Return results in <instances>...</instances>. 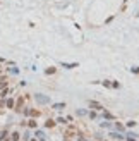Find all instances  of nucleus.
<instances>
[{
	"label": "nucleus",
	"instance_id": "24",
	"mask_svg": "<svg viewBox=\"0 0 139 141\" xmlns=\"http://www.w3.org/2000/svg\"><path fill=\"white\" fill-rule=\"evenodd\" d=\"M131 72H134V74H139V67H137V66L131 67Z\"/></svg>",
	"mask_w": 139,
	"mask_h": 141
},
{
	"label": "nucleus",
	"instance_id": "9",
	"mask_svg": "<svg viewBox=\"0 0 139 141\" xmlns=\"http://www.w3.org/2000/svg\"><path fill=\"white\" fill-rule=\"evenodd\" d=\"M52 108H53V110H64V108H65V103H62V102H58V103H53Z\"/></svg>",
	"mask_w": 139,
	"mask_h": 141
},
{
	"label": "nucleus",
	"instance_id": "15",
	"mask_svg": "<svg viewBox=\"0 0 139 141\" xmlns=\"http://www.w3.org/2000/svg\"><path fill=\"white\" fill-rule=\"evenodd\" d=\"M7 84H9V81L5 78H2L0 79V90H4V88H7Z\"/></svg>",
	"mask_w": 139,
	"mask_h": 141
},
{
	"label": "nucleus",
	"instance_id": "28",
	"mask_svg": "<svg viewBox=\"0 0 139 141\" xmlns=\"http://www.w3.org/2000/svg\"><path fill=\"white\" fill-rule=\"evenodd\" d=\"M125 141H136V138H132V136H127V138H125Z\"/></svg>",
	"mask_w": 139,
	"mask_h": 141
},
{
	"label": "nucleus",
	"instance_id": "8",
	"mask_svg": "<svg viewBox=\"0 0 139 141\" xmlns=\"http://www.w3.org/2000/svg\"><path fill=\"white\" fill-rule=\"evenodd\" d=\"M113 127L115 129H117V131H119V133H124V131H125V126H124V124H120V122H113Z\"/></svg>",
	"mask_w": 139,
	"mask_h": 141
},
{
	"label": "nucleus",
	"instance_id": "30",
	"mask_svg": "<svg viewBox=\"0 0 139 141\" xmlns=\"http://www.w3.org/2000/svg\"><path fill=\"white\" fill-rule=\"evenodd\" d=\"M0 72H2V66H0Z\"/></svg>",
	"mask_w": 139,
	"mask_h": 141
},
{
	"label": "nucleus",
	"instance_id": "26",
	"mask_svg": "<svg viewBox=\"0 0 139 141\" xmlns=\"http://www.w3.org/2000/svg\"><path fill=\"white\" fill-rule=\"evenodd\" d=\"M76 114H77V115H88V112H86V110H77V112H76Z\"/></svg>",
	"mask_w": 139,
	"mask_h": 141
},
{
	"label": "nucleus",
	"instance_id": "11",
	"mask_svg": "<svg viewBox=\"0 0 139 141\" xmlns=\"http://www.w3.org/2000/svg\"><path fill=\"white\" fill-rule=\"evenodd\" d=\"M79 64H76V62H72V64H67V62H62V67L64 69H74V67H77Z\"/></svg>",
	"mask_w": 139,
	"mask_h": 141
},
{
	"label": "nucleus",
	"instance_id": "10",
	"mask_svg": "<svg viewBox=\"0 0 139 141\" xmlns=\"http://www.w3.org/2000/svg\"><path fill=\"white\" fill-rule=\"evenodd\" d=\"M55 124H57V122H55L53 119H48V120L45 122V127H46V129H53V127H55Z\"/></svg>",
	"mask_w": 139,
	"mask_h": 141
},
{
	"label": "nucleus",
	"instance_id": "29",
	"mask_svg": "<svg viewBox=\"0 0 139 141\" xmlns=\"http://www.w3.org/2000/svg\"><path fill=\"white\" fill-rule=\"evenodd\" d=\"M29 141H38V139H36V138H31V139H29Z\"/></svg>",
	"mask_w": 139,
	"mask_h": 141
},
{
	"label": "nucleus",
	"instance_id": "23",
	"mask_svg": "<svg viewBox=\"0 0 139 141\" xmlns=\"http://www.w3.org/2000/svg\"><path fill=\"white\" fill-rule=\"evenodd\" d=\"M136 124H137L136 120H129V122H127V124H125V127H134Z\"/></svg>",
	"mask_w": 139,
	"mask_h": 141
},
{
	"label": "nucleus",
	"instance_id": "7",
	"mask_svg": "<svg viewBox=\"0 0 139 141\" xmlns=\"http://www.w3.org/2000/svg\"><path fill=\"white\" fill-rule=\"evenodd\" d=\"M26 124H28V127H29V129H36V127H38V122H36V119H29L28 122H26Z\"/></svg>",
	"mask_w": 139,
	"mask_h": 141
},
{
	"label": "nucleus",
	"instance_id": "5",
	"mask_svg": "<svg viewBox=\"0 0 139 141\" xmlns=\"http://www.w3.org/2000/svg\"><path fill=\"white\" fill-rule=\"evenodd\" d=\"M101 117H103L105 120H115V115H113V114H110V112H106L105 108L101 110Z\"/></svg>",
	"mask_w": 139,
	"mask_h": 141
},
{
	"label": "nucleus",
	"instance_id": "12",
	"mask_svg": "<svg viewBox=\"0 0 139 141\" xmlns=\"http://www.w3.org/2000/svg\"><path fill=\"white\" fill-rule=\"evenodd\" d=\"M7 138H9V131L7 129H2V131H0V141L7 139Z\"/></svg>",
	"mask_w": 139,
	"mask_h": 141
},
{
	"label": "nucleus",
	"instance_id": "20",
	"mask_svg": "<svg viewBox=\"0 0 139 141\" xmlns=\"http://www.w3.org/2000/svg\"><path fill=\"white\" fill-rule=\"evenodd\" d=\"M67 122H69V120H67L65 117H58V119H57V124H64V126H65Z\"/></svg>",
	"mask_w": 139,
	"mask_h": 141
},
{
	"label": "nucleus",
	"instance_id": "1",
	"mask_svg": "<svg viewBox=\"0 0 139 141\" xmlns=\"http://www.w3.org/2000/svg\"><path fill=\"white\" fill-rule=\"evenodd\" d=\"M89 107L93 108V110H96V112H101L103 108H105L100 102H96V100H89Z\"/></svg>",
	"mask_w": 139,
	"mask_h": 141
},
{
	"label": "nucleus",
	"instance_id": "31",
	"mask_svg": "<svg viewBox=\"0 0 139 141\" xmlns=\"http://www.w3.org/2000/svg\"><path fill=\"white\" fill-rule=\"evenodd\" d=\"M0 79H2V78H0Z\"/></svg>",
	"mask_w": 139,
	"mask_h": 141
},
{
	"label": "nucleus",
	"instance_id": "18",
	"mask_svg": "<svg viewBox=\"0 0 139 141\" xmlns=\"http://www.w3.org/2000/svg\"><path fill=\"white\" fill-rule=\"evenodd\" d=\"M28 115H31V117H40V110H29Z\"/></svg>",
	"mask_w": 139,
	"mask_h": 141
},
{
	"label": "nucleus",
	"instance_id": "25",
	"mask_svg": "<svg viewBox=\"0 0 139 141\" xmlns=\"http://www.w3.org/2000/svg\"><path fill=\"white\" fill-rule=\"evenodd\" d=\"M45 74H55V69H53V67H50V69L45 70Z\"/></svg>",
	"mask_w": 139,
	"mask_h": 141
},
{
	"label": "nucleus",
	"instance_id": "22",
	"mask_svg": "<svg viewBox=\"0 0 139 141\" xmlns=\"http://www.w3.org/2000/svg\"><path fill=\"white\" fill-rule=\"evenodd\" d=\"M112 88H113V90H119L120 83H119V81H112Z\"/></svg>",
	"mask_w": 139,
	"mask_h": 141
},
{
	"label": "nucleus",
	"instance_id": "2",
	"mask_svg": "<svg viewBox=\"0 0 139 141\" xmlns=\"http://www.w3.org/2000/svg\"><path fill=\"white\" fill-rule=\"evenodd\" d=\"M22 105H24V98L19 96L17 102H16V105H14V110H16V112H21V110H22Z\"/></svg>",
	"mask_w": 139,
	"mask_h": 141
},
{
	"label": "nucleus",
	"instance_id": "16",
	"mask_svg": "<svg viewBox=\"0 0 139 141\" xmlns=\"http://www.w3.org/2000/svg\"><path fill=\"white\" fill-rule=\"evenodd\" d=\"M88 117H89V119H96V117H98V112H96V110H89V112H88Z\"/></svg>",
	"mask_w": 139,
	"mask_h": 141
},
{
	"label": "nucleus",
	"instance_id": "4",
	"mask_svg": "<svg viewBox=\"0 0 139 141\" xmlns=\"http://www.w3.org/2000/svg\"><path fill=\"white\" fill-rule=\"evenodd\" d=\"M9 141H21V133L19 131H12L9 134Z\"/></svg>",
	"mask_w": 139,
	"mask_h": 141
},
{
	"label": "nucleus",
	"instance_id": "13",
	"mask_svg": "<svg viewBox=\"0 0 139 141\" xmlns=\"http://www.w3.org/2000/svg\"><path fill=\"white\" fill-rule=\"evenodd\" d=\"M14 105H16L14 98H9V100H5V107H7V108H14Z\"/></svg>",
	"mask_w": 139,
	"mask_h": 141
},
{
	"label": "nucleus",
	"instance_id": "3",
	"mask_svg": "<svg viewBox=\"0 0 139 141\" xmlns=\"http://www.w3.org/2000/svg\"><path fill=\"white\" fill-rule=\"evenodd\" d=\"M108 136L113 138V139H119V141H124V139H125V136H124L122 133H119V131H113V133H110Z\"/></svg>",
	"mask_w": 139,
	"mask_h": 141
},
{
	"label": "nucleus",
	"instance_id": "14",
	"mask_svg": "<svg viewBox=\"0 0 139 141\" xmlns=\"http://www.w3.org/2000/svg\"><path fill=\"white\" fill-rule=\"evenodd\" d=\"M36 100L40 102V103H48V102H50V98H46V96H40V95H36Z\"/></svg>",
	"mask_w": 139,
	"mask_h": 141
},
{
	"label": "nucleus",
	"instance_id": "19",
	"mask_svg": "<svg viewBox=\"0 0 139 141\" xmlns=\"http://www.w3.org/2000/svg\"><path fill=\"white\" fill-rule=\"evenodd\" d=\"M34 136H36V138H45V133H43V131H40V129L36 127V131H34Z\"/></svg>",
	"mask_w": 139,
	"mask_h": 141
},
{
	"label": "nucleus",
	"instance_id": "21",
	"mask_svg": "<svg viewBox=\"0 0 139 141\" xmlns=\"http://www.w3.org/2000/svg\"><path fill=\"white\" fill-rule=\"evenodd\" d=\"M101 84H103L105 88H112V81H110V79H105V81H101Z\"/></svg>",
	"mask_w": 139,
	"mask_h": 141
},
{
	"label": "nucleus",
	"instance_id": "17",
	"mask_svg": "<svg viewBox=\"0 0 139 141\" xmlns=\"http://www.w3.org/2000/svg\"><path fill=\"white\" fill-rule=\"evenodd\" d=\"M100 126H101L103 129H110V127H112V124H110V122H108V120H105V119H103V122H101V124H100Z\"/></svg>",
	"mask_w": 139,
	"mask_h": 141
},
{
	"label": "nucleus",
	"instance_id": "6",
	"mask_svg": "<svg viewBox=\"0 0 139 141\" xmlns=\"http://www.w3.org/2000/svg\"><path fill=\"white\" fill-rule=\"evenodd\" d=\"M10 91H12L10 88H4V90H0V98H2V100H5L9 95H10Z\"/></svg>",
	"mask_w": 139,
	"mask_h": 141
},
{
	"label": "nucleus",
	"instance_id": "27",
	"mask_svg": "<svg viewBox=\"0 0 139 141\" xmlns=\"http://www.w3.org/2000/svg\"><path fill=\"white\" fill-rule=\"evenodd\" d=\"M77 141H88V139L82 136V134H77Z\"/></svg>",
	"mask_w": 139,
	"mask_h": 141
}]
</instances>
